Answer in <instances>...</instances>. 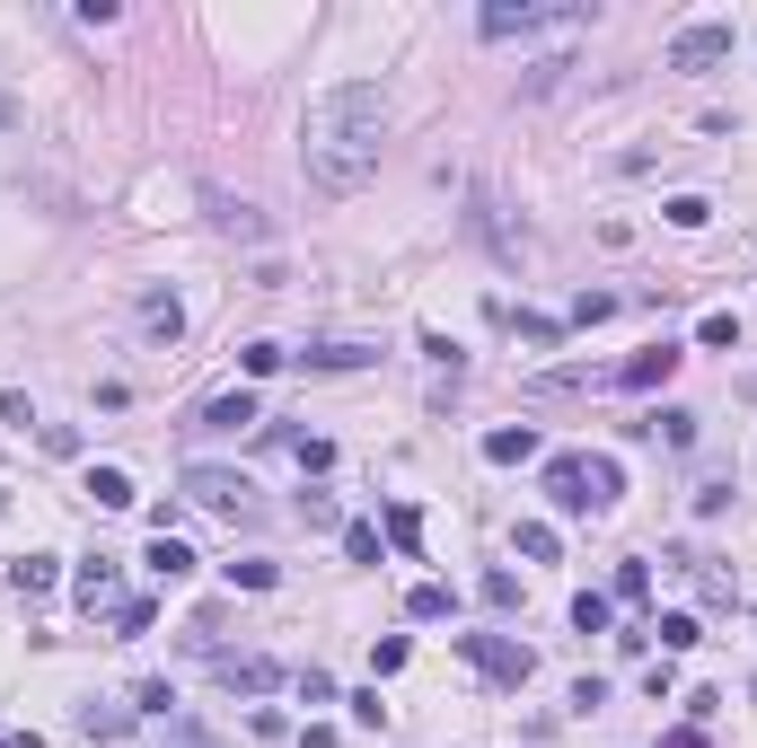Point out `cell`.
<instances>
[{
    "label": "cell",
    "mask_w": 757,
    "mask_h": 748,
    "mask_svg": "<svg viewBox=\"0 0 757 748\" xmlns=\"http://www.w3.org/2000/svg\"><path fill=\"white\" fill-rule=\"evenodd\" d=\"M378 141H387V89L378 80H335L326 98H309L300 168H309L317 194H362L378 176Z\"/></svg>",
    "instance_id": "6da1fadb"
},
{
    "label": "cell",
    "mask_w": 757,
    "mask_h": 748,
    "mask_svg": "<svg viewBox=\"0 0 757 748\" xmlns=\"http://www.w3.org/2000/svg\"><path fill=\"white\" fill-rule=\"evenodd\" d=\"M494 44L511 36H546V27H591V9L582 0H485V18H476Z\"/></svg>",
    "instance_id": "7a4b0ae2"
},
{
    "label": "cell",
    "mask_w": 757,
    "mask_h": 748,
    "mask_svg": "<svg viewBox=\"0 0 757 748\" xmlns=\"http://www.w3.org/2000/svg\"><path fill=\"white\" fill-rule=\"evenodd\" d=\"M731 44H740L731 18H696V27L669 36V71H714V62H731Z\"/></svg>",
    "instance_id": "3957f363"
},
{
    "label": "cell",
    "mask_w": 757,
    "mask_h": 748,
    "mask_svg": "<svg viewBox=\"0 0 757 748\" xmlns=\"http://www.w3.org/2000/svg\"><path fill=\"white\" fill-rule=\"evenodd\" d=\"M458 651H467L494 687H528V669H537V651H528V643H511V634H458Z\"/></svg>",
    "instance_id": "277c9868"
},
{
    "label": "cell",
    "mask_w": 757,
    "mask_h": 748,
    "mask_svg": "<svg viewBox=\"0 0 757 748\" xmlns=\"http://www.w3.org/2000/svg\"><path fill=\"white\" fill-rule=\"evenodd\" d=\"M212 678H221L230 696H273V687H282V660H264V651H221Z\"/></svg>",
    "instance_id": "5b68a950"
},
{
    "label": "cell",
    "mask_w": 757,
    "mask_h": 748,
    "mask_svg": "<svg viewBox=\"0 0 757 748\" xmlns=\"http://www.w3.org/2000/svg\"><path fill=\"white\" fill-rule=\"evenodd\" d=\"M248 476H230V467H185V502H203V511H248Z\"/></svg>",
    "instance_id": "8992f818"
},
{
    "label": "cell",
    "mask_w": 757,
    "mask_h": 748,
    "mask_svg": "<svg viewBox=\"0 0 757 748\" xmlns=\"http://www.w3.org/2000/svg\"><path fill=\"white\" fill-rule=\"evenodd\" d=\"M546 502H555V511H591V476H582V458H555V467H546Z\"/></svg>",
    "instance_id": "52a82bcc"
},
{
    "label": "cell",
    "mask_w": 757,
    "mask_h": 748,
    "mask_svg": "<svg viewBox=\"0 0 757 748\" xmlns=\"http://www.w3.org/2000/svg\"><path fill=\"white\" fill-rule=\"evenodd\" d=\"M678 362H687V353H678V344H652V353H634L626 371H617V387H660V378L678 371Z\"/></svg>",
    "instance_id": "ba28073f"
},
{
    "label": "cell",
    "mask_w": 757,
    "mask_h": 748,
    "mask_svg": "<svg viewBox=\"0 0 757 748\" xmlns=\"http://www.w3.org/2000/svg\"><path fill=\"white\" fill-rule=\"evenodd\" d=\"M485 458H494V467H519V458H537V432H528V423H494V432H485Z\"/></svg>",
    "instance_id": "9c48e42d"
},
{
    "label": "cell",
    "mask_w": 757,
    "mask_h": 748,
    "mask_svg": "<svg viewBox=\"0 0 757 748\" xmlns=\"http://www.w3.org/2000/svg\"><path fill=\"white\" fill-rule=\"evenodd\" d=\"M141 335H150V344H176V335H185V309H176L168 291H150V300H141Z\"/></svg>",
    "instance_id": "30bf717a"
},
{
    "label": "cell",
    "mask_w": 757,
    "mask_h": 748,
    "mask_svg": "<svg viewBox=\"0 0 757 748\" xmlns=\"http://www.w3.org/2000/svg\"><path fill=\"white\" fill-rule=\"evenodd\" d=\"M89 502H98V511H132L141 494H132L124 467H89Z\"/></svg>",
    "instance_id": "8fae6325"
},
{
    "label": "cell",
    "mask_w": 757,
    "mask_h": 748,
    "mask_svg": "<svg viewBox=\"0 0 757 748\" xmlns=\"http://www.w3.org/2000/svg\"><path fill=\"white\" fill-rule=\"evenodd\" d=\"M387 546L396 555H423V511L414 502H387Z\"/></svg>",
    "instance_id": "7c38bea8"
},
{
    "label": "cell",
    "mask_w": 757,
    "mask_h": 748,
    "mask_svg": "<svg viewBox=\"0 0 757 748\" xmlns=\"http://www.w3.org/2000/svg\"><path fill=\"white\" fill-rule=\"evenodd\" d=\"M150 573H159V582H185V573H194V546H185V537H150Z\"/></svg>",
    "instance_id": "4fadbf2b"
},
{
    "label": "cell",
    "mask_w": 757,
    "mask_h": 748,
    "mask_svg": "<svg viewBox=\"0 0 757 748\" xmlns=\"http://www.w3.org/2000/svg\"><path fill=\"white\" fill-rule=\"evenodd\" d=\"M115 599V555H89L80 564V608H107Z\"/></svg>",
    "instance_id": "5bb4252c"
},
{
    "label": "cell",
    "mask_w": 757,
    "mask_h": 748,
    "mask_svg": "<svg viewBox=\"0 0 757 748\" xmlns=\"http://www.w3.org/2000/svg\"><path fill=\"white\" fill-rule=\"evenodd\" d=\"M405 617H414V625H441V617H450V582H414V590H405Z\"/></svg>",
    "instance_id": "9a60e30c"
},
{
    "label": "cell",
    "mask_w": 757,
    "mask_h": 748,
    "mask_svg": "<svg viewBox=\"0 0 757 748\" xmlns=\"http://www.w3.org/2000/svg\"><path fill=\"white\" fill-rule=\"evenodd\" d=\"M203 423H212V432H239V423H255V396H248V387H239V396H212Z\"/></svg>",
    "instance_id": "2e32d148"
},
{
    "label": "cell",
    "mask_w": 757,
    "mask_h": 748,
    "mask_svg": "<svg viewBox=\"0 0 757 748\" xmlns=\"http://www.w3.org/2000/svg\"><path fill=\"white\" fill-rule=\"evenodd\" d=\"M582 476H591V511H608V502L626 494V476H617V458H582Z\"/></svg>",
    "instance_id": "e0dca14e"
},
{
    "label": "cell",
    "mask_w": 757,
    "mask_h": 748,
    "mask_svg": "<svg viewBox=\"0 0 757 748\" xmlns=\"http://www.w3.org/2000/svg\"><path fill=\"white\" fill-rule=\"evenodd\" d=\"M9 582H18L27 599H44V590H53V555H18V564H9Z\"/></svg>",
    "instance_id": "ac0fdd59"
},
{
    "label": "cell",
    "mask_w": 757,
    "mask_h": 748,
    "mask_svg": "<svg viewBox=\"0 0 757 748\" xmlns=\"http://www.w3.org/2000/svg\"><path fill=\"white\" fill-rule=\"evenodd\" d=\"M652 643H660V651H696L705 625H696V617H660V625H652Z\"/></svg>",
    "instance_id": "d6986e66"
},
{
    "label": "cell",
    "mask_w": 757,
    "mask_h": 748,
    "mask_svg": "<svg viewBox=\"0 0 757 748\" xmlns=\"http://www.w3.org/2000/svg\"><path fill=\"white\" fill-rule=\"evenodd\" d=\"M660 212H669V230H705V221H714V203H705V194H669Z\"/></svg>",
    "instance_id": "ffe728a7"
},
{
    "label": "cell",
    "mask_w": 757,
    "mask_h": 748,
    "mask_svg": "<svg viewBox=\"0 0 757 748\" xmlns=\"http://www.w3.org/2000/svg\"><path fill=\"white\" fill-rule=\"evenodd\" d=\"M696 344H705V353H731V344H740V317H731V309H714V317L696 326Z\"/></svg>",
    "instance_id": "44dd1931"
},
{
    "label": "cell",
    "mask_w": 757,
    "mask_h": 748,
    "mask_svg": "<svg viewBox=\"0 0 757 748\" xmlns=\"http://www.w3.org/2000/svg\"><path fill=\"white\" fill-rule=\"evenodd\" d=\"M362 362H378V353H362V344H317L309 353V371H362Z\"/></svg>",
    "instance_id": "7402d4cb"
},
{
    "label": "cell",
    "mask_w": 757,
    "mask_h": 748,
    "mask_svg": "<svg viewBox=\"0 0 757 748\" xmlns=\"http://www.w3.org/2000/svg\"><path fill=\"white\" fill-rule=\"evenodd\" d=\"M282 441H291V458H300L309 476H317V467H335V441H309V432H282Z\"/></svg>",
    "instance_id": "603a6c76"
},
{
    "label": "cell",
    "mask_w": 757,
    "mask_h": 748,
    "mask_svg": "<svg viewBox=\"0 0 757 748\" xmlns=\"http://www.w3.org/2000/svg\"><path fill=\"white\" fill-rule=\"evenodd\" d=\"M519 555H528V564H555V528H546V519H519Z\"/></svg>",
    "instance_id": "cb8c5ba5"
},
{
    "label": "cell",
    "mask_w": 757,
    "mask_h": 748,
    "mask_svg": "<svg viewBox=\"0 0 757 748\" xmlns=\"http://www.w3.org/2000/svg\"><path fill=\"white\" fill-rule=\"evenodd\" d=\"M282 362H291L282 344H248V353H239V371H248V378H273V371H282Z\"/></svg>",
    "instance_id": "d4e9b609"
},
{
    "label": "cell",
    "mask_w": 757,
    "mask_h": 748,
    "mask_svg": "<svg viewBox=\"0 0 757 748\" xmlns=\"http://www.w3.org/2000/svg\"><path fill=\"white\" fill-rule=\"evenodd\" d=\"M221 212V230H239V239H264V212H248V203H212Z\"/></svg>",
    "instance_id": "484cf974"
},
{
    "label": "cell",
    "mask_w": 757,
    "mask_h": 748,
    "mask_svg": "<svg viewBox=\"0 0 757 748\" xmlns=\"http://www.w3.org/2000/svg\"><path fill=\"white\" fill-rule=\"evenodd\" d=\"M344 555H353V564H378V528H371V519L344 528Z\"/></svg>",
    "instance_id": "4316f807"
},
{
    "label": "cell",
    "mask_w": 757,
    "mask_h": 748,
    "mask_svg": "<svg viewBox=\"0 0 757 748\" xmlns=\"http://www.w3.org/2000/svg\"><path fill=\"white\" fill-rule=\"evenodd\" d=\"M573 625H582V634H608V599H599V590H582V599H573Z\"/></svg>",
    "instance_id": "83f0119b"
},
{
    "label": "cell",
    "mask_w": 757,
    "mask_h": 748,
    "mask_svg": "<svg viewBox=\"0 0 757 748\" xmlns=\"http://www.w3.org/2000/svg\"><path fill=\"white\" fill-rule=\"evenodd\" d=\"M230 582H239V590H273V564H264V555H248V564H230Z\"/></svg>",
    "instance_id": "f1b7e54d"
},
{
    "label": "cell",
    "mask_w": 757,
    "mask_h": 748,
    "mask_svg": "<svg viewBox=\"0 0 757 748\" xmlns=\"http://www.w3.org/2000/svg\"><path fill=\"white\" fill-rule=\"evenodd\" d=\"M371 669H378V678H396V669H405V643H396V634H387V643H371Z\"/></svg>",
    "instance_id": "f546056e"
},
{
    "label": "cell",
    "mask_w": 757,
    "mask_h": 748,
    "mask_svg": "<svg viewBox=\"0 0 757 748\" xmlns=\"http://www.w3.org/2000/svg\"><path fill=\"white\" fill-rule=\"evenodd\" d=\"M300 519L309 528H335V494H300Z\"/></svg>",
    "instance_id": "4dcf8cb0"
},
{
    "label": "cell",
    "mask_w": 757,
    "mask_h": 748,
    "mask_svg": "<svg viewBox=\"0 0 757 748\" xmlns=\"http://www.w3.org/2000/svg\"><path fill=\"white\" fill-rule=\"evenodd\" d=\"M652 590V564H617V599H643Z\"/></svg>",
    "instance_id": "1f68e13d"
},
{
    "label": "cell",
    "mask_w": 757,
    "mask_h": 748,
    "mask_svg": "<svg viewBox=\"0 0 757 748\" xmlns=\"http://www.w3.org/2000/svg\"><path fill=\"white\" fill-rule=\"evenodd\" d=\"M353 722H362V731H378V722H387V705H378V687H362V696H353Z\"/></svg>",
    "instance_id": "d6a6232c"
},
{
    "label": "cell",
    "mask_w": 757,
    "mask_h": 748,
    "mask_svg": "<svg viewBox=\"0 0 757 748\" xmlns=\"http://www.w3.org/2000/svg\"><path fill=\"white\" fill-rule=\"evenodd\" d=\"M150 617H159L150 599H124V608H115V625H124V634H150Z\"/></svg>",
    "instance_id": "836d02e7"
},
{
    "label": "cell",
    "mask_w": 757,
    "mask_h": 748,
    "mask_svg": "<svg viewBox=\"0 0 757 748\" xmlns=\"http://www.w3.org/2000/svg\"><path fill=\"white\" fill-rule=\"evenodd\" d=\"M300 748H335V731H326V722H309V731H300Z\"/></svg>",
    "instance_id": "e575fe53"
},
{
    "label": "cell",
    "mask_w": 757,
    "mask_h": 748,
    "mask_svg": "<svg viewBox=\"0 0 757 748\" xmlns=\"http://www.w3.org/2000/svg\"><path fill=\"white\" fill-rule=\"evenodd\" d=\"M9 115H18V107H9V98H0V132H9Z\"/></svg>",
    "instance_id": "d590c367"
},
{
    "label": "cell",
    "mask_w": 757,
    "mask_h": 748,
    "mask_svg": "<svg viewBox=\"0 0 757 748\" xmlns=\"http://www.w3.org/2000/svg\"><path fill=\"white\" fill-rule=\"evenodd\" d=\"M0 748H36V740H0Z\"/></svg>",
    "instance_id": "8d00e7d4"
}]
</instances>
